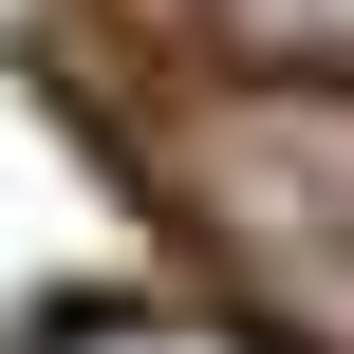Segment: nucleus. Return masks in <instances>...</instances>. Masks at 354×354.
<instances>
[{
  "instance_id": "obj_1",
  "label": "nucleus",
  "mask_w": 354,
  "mask_h": 354,
  "mask_svg": "<svg viewBox=\"0 0 354 354\" xmlns=\"http://www.w3.org/2000/svg\"><path fill=\"white\" fill-rule=\"evenodd\" d=\"M149 187L187 205L261 354H354V93H187Z\"/></svg>"
},
{
  "instance_id": "obj_2",
  "label": "nucleus",
  "mask_w": 354,
  "mask_h": 354,
  "mask_svg": "<svg viewBox=\"0 0 354 354\" xmlns=\"http://www.w3.org/2000/svg\"><path fill=\"white\" fill-rule=\"evenodd\" d=\"M205 93H354V0H131Z\"/></svg>"
},
{
  "instance_id": "obj_3",
  "label": "nucleus",
  "mask_w": 354,
  "mask_h": 354,
  "mask_svg": "<svg viewBox=\"0 0 354 354\" xmlns=\"http://www.w3.org/2000/svg\"><path fill=\"white\" fill-rule=\"evenodd\" d=\"M19 354H261L224 299H56Z\"/></svg>"
}]
</instances>
